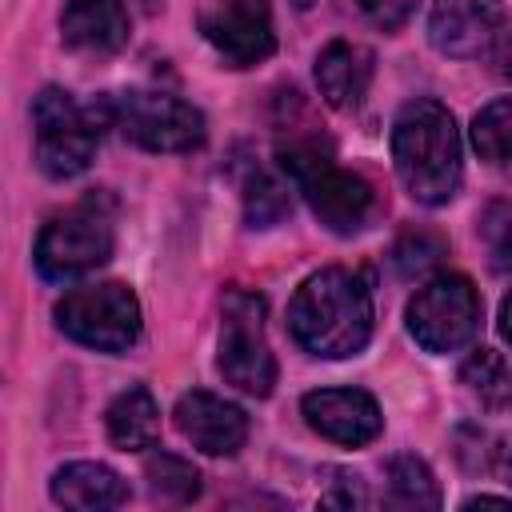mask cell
I'll use <instances>...</instances> for the list:
<instances>
[{"label": "cell", "mask_w": 512, "mask_h": 512, "mask_svg": "<svg viewBox=\"0 0 512 512\" xmlns=\"http://www.w3.org/2000/svg\"><path fill=\"white\" fill-rule=\"evenodd\" d=\"M508 120H512L508 96H496L492 104H484L472 116V144H476L480 160H488V164H504L508 160Z\"/></svg>", "instance_id": "22"}, {"label": "cell", "mask_w": 512, "mask_h": 512, "mask_svg": "<svg viewBox=\"0 0 512 512\" xmlns=\"http://www.w3.org/2000/svg\"><path fill=\"white\" fill-rule=\"evenodd\" d=\"M480 328V296L468 276H432L408 300V332L424 352H460Z\"/></svg>", "instance_id": "9"}, {"label": "cell", "mask_w": 512, "mask_h": 512, "mask_svg": "<svg viewBox=\"0 0 512 512\" xmlns=\"http://www.w3.org/2000/svg\"><path fill=\"white\" fill-rule=\"evenodd\" d=\"M200 36L232 68H252L276 52V24L268 0H204Z\"/></svg>", "instance_id": "10"}, {"label": "cell", "mask_w": 512, "mask_h": 512, "mask_svg": "<svg viewBox=\"0 0 512 512\" xmlns=\"http://www.w3.org/2000/svg\"><path fill=\"white\" fill-rule=\"evenodd\" d=\"M280 168L288 172V180L304 192L312 216L340 236H352L368 224L372 216V188L364 176L340 168L328 152V144L304 136V140H288L280 144Z\"/></svg>", "instance_id": "3"}, {"label": "cell", "mask_w": 512, "mask_h": 512, "mask_svg": "<svg viewBox=\"0 0 512 512\" xmlns=\"http://www.w3.org/2000/svg\"><path fill=\"white\" fill-rule=\"evenodd\" d=\"M144 476H148V492L164 504H192L200 496V472L192 460L176 456V452H164L156 448L148 460H144Z\"/></svg>", "instance_id": "18"}, {"label": "cell", "mask_w": 512, "mask_h": 512, "mask_svg": "<svg viewBox=\"0 0 512 512\" xmlns=\"http://www.w3.org/2000/svg\"><path fill=\"white\" fill-rule=\"evenodd\" d=\"M132 20L124 0H68L60 12V40L84 56H112L128 44Z\"/></svg>", "instance_id": "14"}, {"label": "cell", "mask_w": 512, "mask_h": 512, "mask_svg": "<svg viewBox=\"0 0 512 512\" xmlns=\"http://www.w3.org/2000/svg\"><path fill=\"white\" fill-rule=\"evenodd\" d=\"M392 164L416 204L440 208L460 192V128L436 100H408L392 120Z\"/></svg>", "instance_id": "2"}, {"label": "cell", "mask_w": 512, "mask_h": 512, "mask_svg": "<svg viewBox=\"0 0 512 512\" xmlns=\"http://www.w3.org/2000/svg\"><path fill=\"white\" fill-rule=\"evenodd\" d=\"M428 40L452 60H484L504 40L500 0H432Z\"/></svg>", "instance_id": "11"}, {"label": "cell", "mask_w": 512, "mask_h": 512, "mask_svg": "<svg viewBox=\"0 0 512 512\" xmlns=\"http://www.w3.org/2000/svg\"><path fill=\"white\" fill-rule=\"evenodd\" d=\"M36 128V164L48 180H72L88 172L96 160V144L104 132V116L96 104H80L72 92L48 84L32 100Z\"/></svg>", "instance_id": "5"}, {"label": "cell", "mask_w": 512, "mask_h": 512, "mask_svg": "<svg viewBox=\"0 0 512 512\" xmlns=\"http://www.w3.org/2000/svg\"><path fill=\"white\" fill-rule=\"evenodd\" d=\"M52 316L68 340L96 348V352H128L140 336V300L120 280L84 284V288L64 292Z\"/></svg>", "instance_id": "7"}, {"label": "cell", "mask_w": 512, "mask_h": 512, "mask_svg": "<svg viewBox=\"0 0 512 512\" xmlns=\"http://www.w3.org/2000/svg\"><path fill=\"white\" fill-rule=\"evenodd\" d=\"M444 256V240L440 236H428V232H408L396 240L392 248V268L396 276L404 280H416V276H428Z\"/></svg>", "instance_id": "23"}, {"label": "cell", "mask_w": 512, "mask_h": 512, "mask_svg": "<svg viewBox=\"0 0 512 512\" xmlns=\"http://www.w3.org/2000/svg\"><path fill=\"white\" fill-rule=\"evenodd\" d=\"M104 424H108V440L124 452H140V448H152L156 436H160V408L152 400L148 388H124L108 412H104Z\"/></svg>", "instance_id": "17"}, {"label": "cell", "mask_w": 512, "mask_h": 512, "mask_svg": "<svg viewBox=\"0 0 512 512\" xmlns=\"http://www.w3.org/2000/svg\"><path fill=\"white\" fill-rule=\"evenodd\" d=\"M292 4H296V8H308V4H312V0H292Z\"/></svg>", "instance_id": "28"}, {"label": "cell", "mask_w": 512, "mask_h": 512, "mask_svg": "<svg viewBox=\"0 0 512 512\" xmlns=\"http://www.w3.org/2000/svg\"><path fill=\"white\" fill-rule=\"evenodd\" d=\"M388 504L396 508H440V488L420 456L388 460Z\"/></svg>", "instance_id": "19"}, {"label": "cell", "mask_w": 512, "mask_h": 512, "mask_svg": "<svg viewBox=\"0 0 512 512\" xmlns=\"http://www.w3.org/2000/svg\"><path fill=\"white\" fill-rule=\"evenodd\" d=\"M288 332L312 356H356L372 336V296L364 280L348 268L312 272L288 304Z\"/></svg>", "instance_id": "1"}, {"label": "cell", "mask_w": 512, "mask_h": 512, "mask_svg": "<svg viewBox=\"0 0 512 512\" xmlns=\"http://www.w3.org/2000/svg\"><path fill=\"white\" fill-rule=\"evenodd\" d=\"M320 504H332V508H364V488L356 476L348 472H336V488L320 496Z\"/></svg>", "instance_id": "26"}, {"label": "cell", "mask_w": 512, "mask_h": 512, "mask_svg": "<svg viewBox=\"0 0 512 512\" xmlns=\"http://www.w3.org/2000/svg\"><path fill=\"white\" fill-rule=\"evenodd\" d=\"M216 368L232 388H240L248 396H268L272 392L276 356L264 340V300L256 292H244V288L224 292Z\"/></svg>", "instance_id": "8"}, {"label": "cell", "mask_w": 512, "mask_h": 512, "mask_svg": "<svg viewBox=\"0 0 512 512\" xmlns=\"http://www.w3.org/2000/svg\"><path fill=\"white\" fill-rule=\"evenodd\" d=\"M464 508H508V500L504 496H472V500H464Z\"/></svg>", "instance_id": "27"}, {"label": "cell", "mask_w": 512, "mask_h": 512, "mask_svg": "<svg viewBox=\"0 0 512 512\" xmlns=\"http://www.w3.org/2000/svg\"><path fill=\"white\" fill-rule=\"evenodd\" d=\"M460 380L480 396L484 408H492V412H504V408H508L512 380H508V360H504V352H496V348H476V352L464 360Z\"/></svg>", "instance_id": "20"}, {"label": "cell", "mask_w": 512, "mask_h": 512, "mask_svg": "<svg viewBox=\"0 0 512 512\" xmlns=\"http://www.w3.org/2000/svg\"><path fill=\"white\" fill-rule=\"evenodd\" d=\"M300 412L312 432H320L332 444H348V448L372 444L384 428L380 404L360 388H316L300 400Z\"/></svg>", "instance_id": "12"}, {"label": "cell", "mask_w": 512, "mask_h": 512, "mask_svg": "<svg viewBox=\"0 0 512 512\" xmlns=\"http://www.w3.org/2000/svg\"><path fill=\"white\" fill-rule=\"evenodd\" d=\"M288 212V184L272 172H252L244 184V216L252 228H272Z\"/></svg>", "instance_id": "21"}, {"label": "cell", "mask_w": 512, "mask_h": 512, "mask_svg": "<svg viewBox=\"0 0 512 512\" xmlns=\"http://www.w3.org/2000/svg\"><path fill=\"white\" fill-rule=\"evenodd\" d=\"M104 124H112L128 144L144 152H192L204 144V112L172 92H148V88H128L112 92L100 104Z\"/></svg>", "instance_id": "4"}, {"label": "cell", "mask_w": 512, "mask_h": 512, "mask_svg": "<svg viewBox=\"0 0 512 512\" xmlns=\"http://www.w3.org/2000/svg\"><path fill=\"white\" fill-rule=\"evenodd\" d=\"M372 72H376V56L356 40H332L316 56V88H320L324 104H332L340 112L356 108L368 96Z\"/></svg>", "instance_id": "15"}, {"label": "cell", "mask_w": 512, "mask_h": 512, "mask_svg": "<svg viewBox=\"0 0 512 512\" xmlns=\"http://www.w3.org/2000/svg\"><path fill=\"white\" fill-rule=\"evenodd\" d=\"M480 232H484V240L492 248V268L504 272L508 268V204L504 200L488 204V212L480 220Z\"/></svg>", "instance_id": "24"}, {"label": "cell", "mask_w": 512, "mask_h": 512, "mask_svg": "<svg viewBox=\"0 0 512 512\" xmlns=\"http://www.w3.org/2000/svg\"><path fill=\"white\" fill-rule=\"evenodd\" d=\"M360 16L384 32H396L412 12H416V0H356Z\"/></svg>", "instance_id": "25"}, {"label": "cell", "mask_w": 512, "mask_h": 512, "mask_svg": "<svg viewBox=\"0 0 512 512\" xmlns=\"http://www.w3.org/2000/svg\"><path fill=\"white\" fill-rule=\"evenodd\" d=\"M172 416H176L180 436L192 448L208 452V456H236L244 448V440H248V416H244V408L232 404V400H224V396H216V392H200V388L196 392H184L176 400Z\"/></svg>", "instance_id": "13"}, {"label": "cell", "mask_w": 512, "mask_h": 512, "mask_svg": "<svg viewBox=\"0 0 512 512\" xmlns=\"http://www.w3.org/2000/svg\"><path fill=\"white\" fill-rule=\"evenodd\" d=\"M48 492L56 504L76 508V512H104V508H120L128 500V484L120 480V472H112L108 464H96V460H72L64 468H56Z\"/></svg>", "instance_id": "16"}, {"label": "cell", "mask_w": 512, "mask_h": 512, "mask_svg": "<svg viewBox=\"0 0 512 512\" xmlns=\"http://www.w3.org/2000/svg\"><path fill=\"white\" fill-rule=\"evenodd\" d=\"M112 248H116L112 216L92 196V200L60 212V216H52L40 228L36 248H32V260H36V272L44 280L68 284V280H80V276L96 272L100 264H108Z\"/></svg>", "instance_id": "6"}]
</instances>
